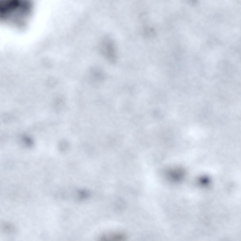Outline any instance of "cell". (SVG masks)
<instances>
[{
    "label": "cell",
    "instance_id": "obj_1",
    "mask_svg": "<svg viewBox=\"0 0 241 241\" xmlns=\"http://www.w3.org/2000/svg\"><path fill=\"white\" fill-rule=\"evenodd\" d=\"M31 8L30 2L27 1H2L0 2V17L2 20L22 26L30 15Z\"/></svg>",
    "mask_w": 241,
    "mask_h": 241
},
{
    "label": "cell",
    "instance_id": "obj_3",
    "mask_svg": "<svg viewBox=\"0 0 241 241\" xmlns=\"http://www.w3.org/2000/svg\"><path fill=\"white\" fill-rule=\"evenodd\" d=\"M126 236L121 232H115L104 234L100 236V240L103 241H121L125 240Z\"/></svg>",
    "mask_w": 241,
    "mask_h": 241
},
{
    "label": "cell",
    "instance_id": "obj_2",
    "mask_svg": "<svg viewBox=\"0 0 241 241\" xmlns=\"http://www.w3.org/2000/svg\"><path fill=\"white\" fill-rule=\"evenodd\" d=\"M100 50L105 58L112 63H114L117 59L116 48L115 43L108 37L103 39L101 41Z\"/></svg>",
    "mask_w": 241,
    "mask_h": 241
}]
</instances>
